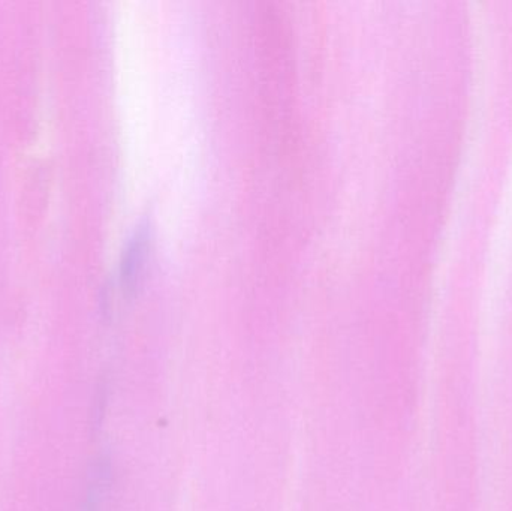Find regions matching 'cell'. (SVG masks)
I'll list each match as a JSON object with an SVG mask.
<instances>
[{
	"label": "cell",
	"mask_w": 512,
	"mask_h": 511,
	"mask_svg": "<svg viewBox=\"0 0 512 511\" xmlns=\"http://www.w3.org/2000/svg\"><path fill=\"white\" fill-rule=\"evenodd\" d=\"M113 479V468L107 456L96 459L90 471L87 483L86 498H84L83 511H105L108 494Z\"/></svg>",
	"instance_id": "cell-2"
},
{
	"label": "cell",
	"mask_w": 512,
	"mask_h": 511,
	"mask_svg": "<svg viewBox=\"0 0 512 511\" xmlns=\"http://www.w3.org/2000/svg\"><path fill=\"white\" fill-rule=\"evenodd\" d=\"M150 239V224L141 221L126 242L119 269L120 288L125 296H134L143 281L149 261Z\"/></svg>",
	"instance_id": "cell-1"
}]
</instances>
